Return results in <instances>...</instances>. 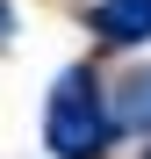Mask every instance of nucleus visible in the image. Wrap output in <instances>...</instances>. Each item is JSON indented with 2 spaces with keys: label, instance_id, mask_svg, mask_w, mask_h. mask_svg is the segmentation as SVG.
Instances as JSON below:
<instances>
[{
  "label": "nucleus",
  "instance_id": "obj_2",
  "mask_svg": "<svg viewBox=\"0 0 151 159\" xmlns=\"http://www.w3.org/2000/svg\"><path fill=\"white\" fill-rule=\"evenodd\" d=\"M94 36L101 43H144L151 36V0H94Z\"/></svg>",
  "mask_w": 151,
  "mask_h": 159
},
{
  "label": "nucleus",
  "instance_id": "obj_3",
  "mask_svg": "<svg viewBox=\"0 0 151 159\" xmlns=\"http://www.w3.org/2000/svg\"><path fill=\"white\" fill-rule=\"evenodd\" d=\"M108 123L115 130H151V65L122 80V94L108 101Z\"/></svg>",
  "mask_w": 151,
  "mask_h": 159
},
{
  "label": "nucleus",
  "instance_id": "obj_4",
  "mask_svg": "<svg viewBox=\"0 0 151 159\" xmlns=\"http://www.w3.org/2000/svg\"><path fill=\"white\" fill-rule=\"evenodd\" d=\"M0 36H15V7H7V0H0Z\"/></svg>",
  "mask_w": 151,
  "mask_h": 159
},
{
  "label": "nucleus",
  "instance_id": "obj_1",
  "mask_svg": "<svg viewBox=\"0 0 151 159\" xmlns=\"http://www.w3.org/2000/svg\"><path fill=\"white\" fill-rule=\"evenodd\" d=\"M108 138H115V123H108L101 80L86 65H65L58 87H50V101H43V145L58 152V159H101Z\"/></svg>",
  "mask_w": 151,
  "mask_h": 159
}]
</instances>
